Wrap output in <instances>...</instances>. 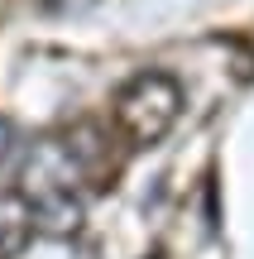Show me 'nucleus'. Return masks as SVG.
I'll return each mask as SVG.
<instances>
[{"label": "nucleus", "instance_id": "39448f33", "mask_svg": "<svg viewBox=\"0 0 254 259\" xmlns=\"http://www.w3.org/2000/svg\"><path fill=\"white\" fill-rule=\"evenodd\" d=\"M48 10H86V5H96V0H43Z\"/></svg>", "mask_w": 254, "mask_h": 259}, {"label": "nucleus", "instance_id": "20e7f679", "mask_svg": "<svg viewBox=\"0 0 254 259\" xmlns=\"http://www.w3.org/2000/svg\"><path fill=\"white\" fill-rule=\"evenodd\" d=\"M19 154H24V149H19L15 125H10V120H0V173H5V168H15V163H19Z\"/></svg>", "mask_w": 254, "mask_h": 259}, {"label": "nucleus", "instance_id": "f03ea898", "mask_svg": "<svg viewBox=\"0 0 254 259\" xmlns=\"http://www.w3.org/2000/svg\"><path fill=\"white\" fill-rule=\"evenodd\" d=\"M182 106H187V96L173 72H139L115 92V130L134 149H149L168 139V130L182 120Z\"/></svg>", "mask_w": 254, "mask_h": 259}, {"label": "nucleus", "instance_id": "7ed1b4c3", "mask_svg": "<svg viewBox=\"0 0 254 259\" xmlns=\"http://www.w3.org/2000/svg\"><path fill=\"white\" fill-rule=\"evenodd\" d=\"M38 235V221L19 192H0V259H15Z\"/></svg>", "mask_w": 254, "mask_h": 259}, {"label": "nucleus", "instance_id": "f257e3e1", "mask_svg": "<svg viewBox=\"0 0 254 259\" xmlns=\"http://www.w3.org/2000/svg\"><path fill=\"white\" fill-rule=\"evenodd\" d=\"M91 154H101V130H91V125L43 135L19 154L15 192L29 202V211L38 221V235H58V240L77 235L86 187H96V173H91L96 158Z\"/></svg>", "mask_w": 254, "mask_h": 259}]
</instances>
